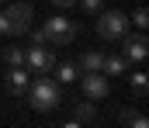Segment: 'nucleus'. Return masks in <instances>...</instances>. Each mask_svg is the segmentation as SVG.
I'll use <instances>...</instances> for the list:
<instances>
[{"label":"nucleus","mask_w":149,"mask_h":128,"mask_svg":"<svg viewBox=\"0 0 149 128\" xmlns=\"http://www.w3.org/2000/svg\"><path fill=\"white\" fill-rule=\"evenodd\" d=\"M28 104L35 107V111H52V107H59L63 104V83H56V80H49V76H38L35 83L28 86Z\"/></svg>","instance_id":"1"},{"label":"nucleus","mask_w":149,"mask_h":128,"mask_svg":"<svg viewBox=\"0 0 149 128\" xmlns=\"http://www.w3.org/2000/svg\"><path fill=\"white\" fill-rule=\"evenodd\" d=\"M38 35H42V42H49V45H70V42L80 38V28L73 21H66L63 14H52V17H45V24L38 28Z\"/></svg>","instance_id":"2"},{"label":"nucleus","mask_w":149,"mask_h":128,"mask_svg":"<svg viewBox=\"0 0 149 128\" xmlns=\"http://www.w3.org/2000/svg\"><path fill=\"white\" fill-rule=\"evenodd\" d=\"M97 35H101V42H121L128 35V14L125 10H101Z\"/></svg>","instance_id":"3"},{"label":"nucleus","mask_w":149,"mask_h":128,"mask_svg":"<svg viewBox=\"0 0 149 128\" xmlns=\"http://www.w3.org/2000/svg\"><path fill=\"white\" fill-rule=\"evenodd\" d=\"M3 17H7V28H10V38H21L28 28H31V17H35V7L28 3V0H21V3H10V7H3Z\"/></svg>","instance_id":"4"},{"label":"nucleus","mask_w":149,"mask_h":128,"mask_svg":"<svg viewBox=\"0 0 149 128\" xmlns=\"http://www.w3.org/2000/svg\"><path fill=\"white\" fill-rule=\"evenodd\" d=\"M56 52L52 48H45V45H31L28 52H24V69H31L35 76H49L52 69H56Z\"/></svg>","instance_id":"5"},{"label":"nucleus","mask_w":149,"mask_h":128,"mask_svg":"<svg viewBox=\"0 0 149 128\" xmlns=\"http://www.w3.org/2000/svg\"><path fill=\"white\" fill-rule=\"evenodd\" d=\"M149 55V42H146V31H135V35H125L121 38V59L132 62V66H142Z\"/></svg>","instance_id":"6"},{"label":"nucleus","mask_w":149,"mask_h":128,"mask_svg":"<svg viewBox=\"0 0 149 128\" xmlns=\"http://www.w3.org/2000/svg\"><path fill=\"white\" fill-rule=\"evenodd\" d=\"M80 86H83L87 100H104L111 93V83H108L104 73H80Z\"/></svg>","instance_id":"7"},{"label":"nucleus","mask_w":149,"mask_h":128,"mask_svg":"<svg viewBox=\"0 0 149 128\" xmlns=\"http://www.w3.org/2000/svg\"><path fill=\"white\" fill-rule=\"evenodd\" d=\"M3 86H7V93L24 97V93H28V86H31V80H28V69H24V66H7Z\"/></svg>","instance_id":"8"},{"label":"nucleus","mask_w":149,"mask_h":128,"mask_svg":"<svg viewBox=\"0 0 149 128\" xmlns=\"http://www.w3.org/2000/svg\"><path fill=\"white\" fill-rule=\"evenodd\" d=\"M76 66H80V73H101V66H104V52H94V48H90V52L80 55Z\"/></svg>","instance_id":"9"},{"label":"nucleus","mask_w":149,"mask_h":128,"mask_svg":"<svg viewBox=\"0 0 149 128\" xmlns=\"http://www.w3.org/2000/svg\"><path fill=\"white\" fill-rule=\"evenodd\" d=\"M101 73L111 80V76H125L128 73V62L121 59V55H104V66H101Z\"/></svg>","instance_id":"10"},{"label":"nucleus","mask_w":149,"mask_h":128,"mask_svg":"<svg viewBox=\"0 0 149 128\" xmlns=\"http://www.w3.org/2000/svg\"><path fill=\"white\" fill-rule=\"evenodd\" d=\"M56 83H73V80H80V66L76 62H56Z\"/></svg>","instance_id":"11"},{"label":"nucleus","mask_w":149,"mask_h":128,"mask_svg":"<svg viewBox=\"0 0 149 128\" xmlns=\"http://www.w3.org/2000/svg\"><path fill=\"white\" fill-rule=\"evenodd\" d=\"M118 118H121V128H149V121H146L142 111H128V107H121Z\"/></svg>","instance_id":"12"},{"label":"nucleus","mask_w":149,"mask_h":128,"mask_svg":"<svg viewBox=\"0 0 149 128\" xmlns=\"http://www.w3.org/2000/svg\"><path fill=\"white\" fill-rule=\"evenodd\" d=\"M73 118L80 121V125H87V121H97V111H94L90 100H83V104H76V107H73Z\"/></svg>","instance_id":"13"},{"label":"nucleus","mask_w":149,"mask_h":128,"mask_svg":"<svg viewBox=\"0 0 149 128\" xmlns=\"http://www.w3.org/2000/svg\"><path fill=\"white\" fill-rule=\"evenodd\" d=\"M3 62L7 66H24V48L21 45H7L3 48Z\"/></svg>","instance_id":"14"},{"label":"nucleus","mask_w":149,"mask_h":128,"mask_svg":"<svg viewBox=\"0 0 149 128\" xmlns=\"http://www.w3.org/2000/svg\"><path fill=\"white\" fill-rule=\"evenodd\" d=\"M128 83H132V93H135V97H146L149 80H146V73H142V69H139V73H132V80H128Z\"/></svg>","instance_id":"15"},{"label":"nucleus","mask_w":149,"mask_h":128,"mask_svg":"<svg viewBox=\"0 0 149 128\" xmlns=\"http://www.w3.org/2000/svg\"><path fill=\"white\" fill-rule=\"evenodd\" d=\"M76 3H80L87 14H101V10H104V0H76Z\"/></svg>","instance_id":"16"},{"label":"nucleus","mask_w":149,"mask_h":128,"mask_svg":"<svg viewBox=\"0 0 149 128\" xmlns=\"http://www.w3.org/2000/svg\"><path fill=\"white\" fill-rule=\"evenodd\" d=\"M132 21H135V28H139V31H146V24H149V10H146V7H139V10L132 14Z\"/></svg>","instance_id":"17"},{"label":"nucleus","mask_w":149,"mask_h":128,"mask_svg":"<svg viewBox=\"0 0 149 128\" xmlns=\"http://www.w3.org/2000/svg\"><path fill=\"white\" fill-rule=\"evenodd\" d=\"M0 35H3V38H10V28H7V17H3V10H0Z\"/></svg>","instance_id":"18"},{"label":"nucleus","mask_w":149,"mask_h":128,"mask_svg":"<svg viewBox=\"0 0 149 128\" xmlns=\"http://www.w3.org/2000/svg\"><path fill=\"white\" fill-rule=\"evenodd\" d=\"M52 3H56L59 10H70V7H73V3H76V0H52Z\"/></svg>","instance_id":"19"},{"label":"nucleus","mask_w":149,"mask_h":128,"mask_svg":"<svg viewBox=\"0 0 149 128\" xmlns=\"http://www.w3.org/2000/svg\"><path fill=\"white\" fill-rule=\"evenodd\" d=\"M63 128H83V125H80V121H66Z\"/></svg>","instance_id":"20"},{"label":"nucleus","mask_w":149,"mask_h":128,"mask_svg":"<svg viewBox=\"0 0 149 128\" xmlns=\"http://www.w3.org/2000/svg\"><path fill=\"white\" fill-rule=\"evenodd\" d=\"M0 3H3V0H0Z\"/></svg>","instance_id":"21"}]
</instances>
